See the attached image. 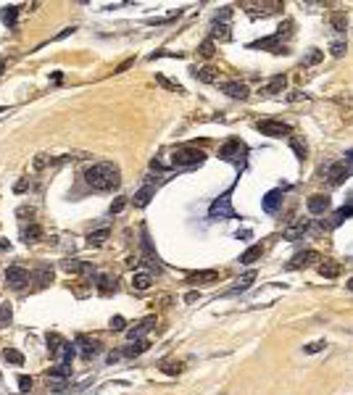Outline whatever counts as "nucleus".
Wrapping results in <instances>:
<instances>
[{"instance_id":"obj_1","label":"nucleus","mask_w":353,"mask_h":395,"mask_svg":"<svg viewBox=\"0 0 353 395\" xmlns=\"http://www.w3.org/2000/svg\"><path fill=\"white\" fill-rule=\"evenodd\" d=\"M85 182L95 192H114L121 187V172L119 166L111 161H103V163H93L90 169L85 172Z\"/></svg>"},{"instance_id":"obj_2","label":"nucleus","mask_w":353,"mask_h":395,"mask_svg":"<svg viewBox=\"0 0 353 395\" xmlns=\"http://www.w3.org/2000/svg\"><path fill=\"white\" fill-rule=\"evenodd\" d=\"M174 166H185V169H193V166H201L206 161V150H198V148H179L174 150L172 156Z\"/></svg>"},{"instance_id":"obj_3","label":"nucleus","mask_w":353,"mask_h":395,"mask_svg":"<svg viewBox=\"0 0 353 395\" xmlns=\"http://www.w3.org/2000/svg\"><path fill=\"white\" fill-rule=\"evenodd\" d=\"M245 145L237 140V137H232V140H227L222 148H219V158H224V161H235V163H242L245 161Z\"/></svg>"},{"instance_id":"obj_4","label":"nucleus","mask_w":353,"mask_h":395,"mask_svg":"<svg viewBox=\"0 0 353 395\" xmlns=\"http://www.w3.org/2000/svg\"><path fill=\"white\" fill-rule=\"evenodd\" d=\"M256 129L261 134H266V137H285V134H290V124H285V121H277V119H264L258 121Z\"/></svg>"},{"instance_id":"obj_5","label":"nucleus","mask_w":353,"mask_h":395,"mask_svg":"<svg viewBox=\"0 0 353 395\" xmlns=\"http://www.w3.org/2000/svg\"><path fill=\"white\" fill-rule=\"evenodd\" d=\"M229 198H232V190H227L224 195H219L216 198V201H213L211 203V216L213 219H229V216H237V211L232 208V206H229Z\"/></svg>"},{"instance_id":"obj_6","label":"nucleus","mask_w":353,"mask_h":395,"mask_svg":"<svg viewBox=\"0 0 353 395\" xmlns=\"http://www.w3.org/2000/svg\"><path fill=\"white\" fill-rule=\"evenodd\" d=\"M6 282L11 290H24V287L29 285V271L24 266H11L6 271Z\"/></svg>"},{"instance_id":"obj_7","label":"nucleus","mask_w":353,"mask_h":395,"mask_svg":"<svg viewBox=\"0 0 353 395\" xmlns=\"http://www.w3.org/2000/svg\"><path fill=\"white\" fill-rule=\"evenodd\" d=\"M316 261H319V253H314V250H301V253H295L293 258H290L287 269H290V271H298V269H306V266H311V264H316Z\"/></svg>"},{"instance_id":"obj_8","label":"nucleus","mask_w":353,"mask_h":395,"mask_svg":"<svg viewBox=\"0 0 353 395\" xmlns=\"http://www.w3.org/2000/svg\"><path fill=\"white\" fill-rule=\"evenodd\" d=\"M100 340H93V337H87V335H79L76 337V351H79L85 358H95L100 353Z\"/></svg>"},{"instance_id":"obj_9","label":"nucleus","mask_w":353,"mask_h":395,"mask_svg":"<svg viewBox=\"0 0 353 395\" xmlns=\"http://www.w3.org/2000/svg\"><path fill=\"white\" fill-rule=\"evenodd\" d=\"M222 93L229 95L232 100H248L251 90H248V84H245V82H224L222 84Z\"/></svg>"},{"instance_id":"obj_10","label":"nucleus","mask_w":353,"mask_h":395,"mask_svg":"<svg viewBox=\"0 0 353 395\" xmlns=\"http://www.w3.org/2000/svg\"><path fill=\"white\" fill-rule=\"evenodd\" d=\"M345 177H348V166L345 163H332V166H327V182L332 187H340L343 182H345Z\"/></svg>"},{"instance_id":"obj_11","label":"nucleus","mask_w":353,"mask_h":395,"mask_svg":"<svg viewBox=\"0 0 353 395\" xmlns=\"http://www.w3.org/2000/svg\"><path fill=\"white\" fill-rule=\"evenodd\" d=\"M150 329H156V316H145L132 332H127V337H129V340H143Z\"/></svg>"},{"instance_id":"obj_12","label":"nucleus","mask_w":353,"mask_h":395,"mask_svg":"<svg viewBox=\"0 0 353 395\" xmlns=\"http://www.w3.org/2000/svg\"><path fill=\"white\" fill-rule=\"evenodd\" d=\"M282 37L280 35H271V37H264V40H256L251 42V48L253 50H274V53H282Z\"/></svg>"},{"instance_id":"obj_13","label":"nucleus","mask_w":353,"mask_h":395,"mask_svg":"<svg viewBox=\"0 0 353 395\" xmlns=\"http://www.w3.org/2000/svg\"><path fill=\"white\" fill-rule=\"evenodd\" d=\"M309 211H311L314 216L327 214V211H330V198L327 195H311L309 198Z\"/></svg>"},{"instance_id":"obj_14","label":"nucleus","mask_w":353,"mask_h":395,"mask_svg":"<svg viewBox=\"0 0 353 395\" xmlns=\"http://www.w3.org/2000/svg\"><path fill=\"white\" fill-rule=\"evenodd\" d=\"M76 353H79V351H76V345H71V343H64V345H61L58 348V351L53 353L61 363H64V366H71V361H74V356Z\"/></svg>"},{"instance_id":"obj_15","label":"nucleus","mask_w":353,"mask_h":395,"mask_svg":"<svg viewBox=\"0 0 353 395\" xmlns=\"http://www.w3.org/2000/svg\"><path fill=\"white\" fill-rule=\"evenodd\" d=\"M40 237H42V227L40 224H24L21 227V242H26V245L37 242Z\"/></svg>"},{"instance_id":"obj_16","label":"nucleus","mask_w":353,"mask_h":395,"mask_svg":"<svg viewBox=\"0 0 353 395\" xmlns=\"http://www.w3.org/2000/svg\"><path fill=\"white\" fill-rule=\"evenodd\" d=\"M156 187H158V185H153V182H148V185H145L140 192H134V198H132V201H134V206H137V208H145V206L150 203L153 192H156Z\"/></svg>"},{"instance_id":"obj_17","label":"nucleus","mask_w":353,"mask_h":395,"mask_svg":"<svg viewBox=\"0 0 353 395\" xmlns=\"http://www.w3.org/2000/svg\"><path fill=\"white\" fill-rule=\"evenodd\" d=\"M309 221H306V219H298L293 227H290V230H285V240H298V237H303L306 232H309Z\"/></svg>"},{"instance_id":"obj_18","label":"nucleus","mask_w":353,"mask_h":395,"mask_svg":"<svg viewBox=\"0 0 353 395\" xmlns=\"http://www.w3.org/2000/svg\"><path fill=\"white\" fill-rule=\"evenodd\" d=\"M48 382H56V385H61V382H66V379L71 377V366H64V363H61L58 369H48Z\"/></svg>"},{"instance_id":"obj_19","label":"nucleus","mask_w":353,"mask_h":395,"mask_svg":"<svg viewBox=\"0 0 353 395\" xmlns=\"http://www.w3.org/2000/svg\"><path fill=\"white\" fill-rule=\"evenodd\" d=\"M158 369H161L164 374H169V377H177L182 369H185V363L177 361V358H164V361L158 363Z\"/></svg>"},{"instance_id":"obj_20","label":"nucleus","mask_w":353,"mask_h":395,"mask_svg":"<svg viewBox=\"0 0 353 395\" xmlns=\"http://www.w3.org/2000/svg\"><path fill=\"white\" fill-rule=\"evenodd\" d=\"M208 40L213 42V40H222V42H227V40H232V32H229V26L227 24H219V21H213V26H211V35H208Z\"/></svg>"},{"instance_id":"obj_21","label":"nucleus","mask_w":353,"mask_h":395,"mask_svg":"<svg viewBox=\"0 0 353 395\" xmlns=\"http://www.w3.org/2000/svg\"><path fill=\"white\" fill-rule=\"evenodd\" d=\"M108 235H111V230L108 227H100L98 232H90V237H87V245L90 248H100L105 240H108Z\"/></svg>"},{"instance_id":"obj_22","label":"nucleus","mask_w":353,"mask_h":395,"mask_svg":"<svg viewBox=\"0 0 353 395\" xmlns=\"http://www.w3.org/2000/svg\"><path fill=\"white\" fill-rule=\"evenodd\" d=\"M285 87H287V77H285V74H277V77H274V79L264 87V93H266V95H277V93H282Z\"/></svg>"},{"instance_id":"obj_23","label":"nucleus","mask_w":353,"mask_h":395,"mask_svg":"<svg viewBox=\"0 0 353 395\" xmlns=\"http://www.w3.org/2000/svg\"><path fill=\"white\" fill-rule=\"evenodd\" d=\"M253 279H256V271L251 269V271H245V274L235 282V287H232V293L237 295V293H245V290H248V287L253 285Z\"/></svg>"},{"instance_id":"obj_24","label":"nucleus","mask_w":353,"mask_h":395,"mask_svg":"<svg viewBox=\"0 0 353 395\" xmlns=\"http://www.w3.org/2000/svg\"><path fill=\"white\" fill-rule=\"evenodd\" d=\"M280 198H282V190H271V192H266V198H264V211H266V214H274V211H277Z\"/></svg>"},{"instance_id":"obj_25","label":"nucleus","mask_w":353,"mask_h":395,"mask_svg":"<svg viewBox=\"0 0 353 395\" xmlns=\"http://www.w3.org/2000/svg\"><path fill=\"white\" fill-rule=\"evenodd\" d=\"M213 279H219V271L213 269V271H193V274H187V282H213Z\"/></svg>"},{"instance_id":"obj_26","label":"nucleus","mask_w":353,"mask_h":395,"mask_svg":"<svg viewBox=\"0 0 353 395\" xmlns=\"http://www.w3.org/2000/svg\"><path fill=\"white\" fill-rule=\"evenodd\" d=\"M145 348H148V343H145V340H132V343H129L121 353H124L127 358H137V356H140V353L145 351Z\"/></svg>"},{"instance_id":"obj_27","label":"nucleus","mask_w":353,"mask_h":395,"mask_svg":"<svg viewBox=\"0 0 353 395\" xmlns=\"http://www.w3.org/2000/svg\"><path fill=\"white\" fill-rule=\"evenodd\" d=\"M198 79L211 84V82H216L219 79V69L216 66H203V69H198Z\"/></svg>"},{"instance_id":"obj_28","label":"nucleus","mask_w":353,"mask_h":395,"mask_svg":"<svg viewBox=\"0 0 353 395\" xmlns=\"http://www.w3.org/2000/svg\"><path fill=\"white\" fill-rule=\"evenodd\" d=\"M319 274L321 277H337L340 274V266L335 261H319Z\"/></svg>"},{"instance_id":"obj_29","label":"nucleus","mask_w":353,"mask_h":395,"mask_svg":"<svg viewBox=\"0 0 353 395\" xmlns=\"http://www.w3.org/2000/svg\"><path fill=\"white\" fill-rule=\"evenodd\" d=\"M345 48H348L345 37H337V40L330 42V53H332V58H343V55H345Z\"/></svg>"},{"instance_id":"obj_30","label":"nucleus","mask_w":353,"mask_h":395,"mask_svg":"<svg viewBox=\"0 0 353 395\" xmlns=\"http://www.w3.org/2000/svg\"><path fill=\"white\" fill-rule=\"evenodd\" d=\"M90 264H79V261H71V258H66V261H61V269L69 271V274H82V271L87 269Z\"/></svg>"},{"instance_id":"obj_31","label":"nucleus","mask_w":353,"mask_h":395,"mask_svg":"<svg viewBox=\"0 0 353 395\" xmlns=\"http://www.w3.org/2000/svg\"><path fill=\"white\" fill-rule=\"evenodd\" d=\"M3 358H6L8 363H13V366H21V363H24V356L16 351V348H6V351H3Z\"/></svg>"},{"instance_id":"obj_32","label":"nucleus","mask_w":353,"mask_h":395,"mask_svg":"<svg viewBox=\"0 0 353 395\" xmlns=\"http://www.w3.org/2000/svg\"><path fill=\"white\" fill-rule=\"evenodd\" d=\"M98 287H100L103 293L116 290V277H111V274H100V277H98Z\"/></svg>"},{"instance_id":"obj_33","label":"nucleus","mask_w":353,"mask_h":395,"mask_svg":"<svg viewBox=\"0 0 353 395\" xmlns=\"http://www.w3.org/2000/svg\"><path fill=\"white\" fill-rule=\"evenodd\" d=\"M48 282H53V269L50 266H42L40 271H37V287H45V285H48Z\"/></svg>"},{"instance_id":"obj_34","label":"nucleus","mask_w":353,"mask_h":395,"mask_svg":"<svg viewBox=\"0 0 353 395\" xmlns=\"http://www.w3.org/2000/svg\"><path fill=\"white\" fill-rule=\"evenodd\" d=\"M11 319H13L11 303H0V327H8V324H11Z\"/></svg>"},{"instance_id":"obj_35","label":"nucleus","mask_w":353,"mask_h":395,"mask_svg":"<svg viewBox=\"0 0 353 395\" xmlns=\"http://www.w3.org/2000/svg\"><path fill=\"white\" fill-rule=\"evenodd\" d=\"M150 274H134L132 277V287H134V290H148V287H150Z\"/></svg>"},{"instance_id":"obj_36","label":"nucleus","mask_w":353,"mask_h":395,"mask_svg":"<svg viewBox=\"0 0 353 395\" xmlns=\"http://www.w3.org/2000/svg\"><path fill=\"white\" fill-rule=\"evenodd\" d=\"M261 253H264V248H258V245H253L251 250H245V253L240 256V264H253V261H256V258H258Z\"/></svg>"},{"instance_id":"obj_37","label":"nucleus","mask_w":353,"mask_h":395,"mask_svg":"<svg viewBox=\"0 0 353 395\" xmlns=\"http://www.w3.org/2000/svg\"><path fill=\"white\" fill-rule=\"evenodd\" d=\"M332 26L337 29V32H345V26H348V16H345V13H332Z\"/></svg>"},{"instance_id":"obj_38","label":"nucleus","mask_w":353,"mask_h":395,"mask_svg":"<svg viewBox=\"0 0 353 395\" xmlns=\"http://www.w3.org/2000/svg\"><path fill=\"white\" fill-rule=\"evenodd\" d=\"M321 58H324V55H321V50L311 48L309 53H306V58H303V64H306V66H316V64H319V61H321Z\"/></svg>"},{"instance_id":"obj_39","label":"nucleus","mask_w":353,"mask_h":395,"mask_svg":"<svg viewBox=\"0 0 353 395\" xmlns=\"http://www.w3.org/2000/svg\"><path fill=\"white\" fill-rule=\"evenodd\" d=\"M324 348H327V343H324V340H316V343L303 345V353H306V356H314V353H319V351H324Z\"/></svg>"},{"instance_id":"obj_40","label":"nucleus","mask_w":353,"mask_h":395,"mask_svg":"<svg viewBox=\"0 0 353 395\" xmlns=\"http://www.w3.org/2000/svg\"><path fill=\"white\" fill-rule=\"evenodd\" d=\"M0 16H3V24H8V26H13V24H16V8H3V11H0Z\"/></svg>"},{"instance_id":"obj_41","label":"nucleus","mask_w":353,"mask_h":395,"mask_svg":"<svg viewBox=\"0 0 353 395\" xmlns=\"http://www.w3.org/2000/svg\"><path fill=\"white\" fill-rule=\"evenodd\" d=\"M156 82H158V84H164V87H169V90H174V93H182V87H179V84H172V82H169V79L164 77V74H158Z\"/></svg>"},{"instance_id":"obj_42","label":"nucleus","mask_w":353,"mask_h":395,"mask_svg":"<svg viewBox=\"0 0 353 395\" xmlns=\"http://www.w3.org/2000/svg\"><path fill=\"white\" fill-rule=\"evenodd\" d=\"M198 53L206 55V58H211V55H213V42H211V40H206V42L201 45V48H198Z\"/></svg>"},{"instance_id":"obj_43","label":"nucleus","mask_w":353,"mask_h":395,"mask_svg":"<svg viewBox=\"0 0 353 395\" xmlns=\"http://www.w3.org/2000/svg\"><path fill=\"white\" fill-rule=\"evenodd\" d=\"M290 145H293V150H295L298 158H306V145H303V140H293Z\"/></svg>"},{"instance_id":"obj_44","label":"nucleus","mask_w":353,"mask_h":395,"mask_svg":"<svg viewBox=\"0 0 353 395\" xmlns=\"http://www.w3.org/2000/svg\"><path fill=\"white\" fill-rule=\"evenodd\" d=\"M48 345H50V353H56L61 345H64V340H61L58 335H48Z\"/></svg>"},{"instance_id":"obj_45","label":"nucleus","mask_w":353,"mask_h":395,"mask_svg":"<svg viewBox=\"0 0 353 395\" xmlns=\"http://www.w3.org/2000/svg\"><path fill=\"white\" fill-rule=\"evenodd\" d=\"M124 206H127V198H116L114 206H111V214H119V211H124Z\"/></svg>"},{"instance_id":"obj_46","label":"nucleus","mask_w":353,"mask_h":395,"mask_svg":"<svg viewBox=\"0 0 353 395\" xmlns=\"http://www.w3.org/2000/svg\"><path fill=\"white\" fill-rule=\"evenodd\" d=\"M19 390H21V392H29V390H32V377H21V379H19Z\"/></svg>"},{"instance_id":"obj_47","label":"nucleus","mask_w":353,"mask_h":395,"mask_svg":"<svg viewBox=\"0 0 353 395\" xmlns=\"http://www.w3.org/2000/svg\"><path fill=\"white\" fill-rule=\"evenodd\" d=\"M229 13H232V8H222V11L216 13V21H219V24H227V19H229Z\"/></svg>"},{"instance_id":"obj_48","label":"nucleus","mask_w":353,"mask_h":395,"mask_svg":"<svg viewBox=\"0 0 353 395\" xmlns=\"http://www.w3.org/2000/svg\"><path fill=\"white\" fill-rule=\"evenodd\" d=\"M124 327H127V322H124L121 316H114V319H111V329H124Z\"/></svg>"},{"instance_id":"obj_49","label":"nucleus","mask_w":353,"mask_h":395,"mask_svg":"<svg viewBox=\"0 0 353 395\" xmlns=\"http://www.w3.org/2000/svg\"><path fill=\"white\" fill-rule=\"evenodd\" d=\"M337 100H340L343 105L348 103V105H350V108H353V93H350V95H340V98H337Z\"/></svg>"},{"instance_id":"obj_50","label":"nucleus","mask_w":353,"mask_h":395,"mask_svg":"<svg viewBox=\"0 0 353 395\" xmlns=\"http://www.w3.org/2000/svg\"><path fill=\"white\" fill-rule=\"evenodd\" d=\"M290 100L298 103V100H306V95H301V93H290Z\"/></svg>"},{"instance_id":"obj_51","label":"nucleus","mask_w":353,"mask_h":395,"mask_svg":"<svg viewBox=\"0 0 353 395\" xmlns=\"http://www.w3.org/2000/svg\"><path fill=\"white\" fill-rule=\"evenodd\" d=\"M235 237H242V240H251V232H248V230H242V232H237Z\"/></svg>"},{"instance_id":"obj_52","label":"nucleus","mask_w":353,"mask_h":395,"mask_svg":"<svg viewBox=\"0 0 353 395\" xmlns=\"http://www.w3.org/2000/svg\"><path fill=\"white\" fill-rule=\"evenodd\" d=\"M0 250H11V242L8 240H0Z\"/></svg>"},{"instance_id":"obj_53","label":"nucleus","mask_w":353,"mask_h":395,"mask_svg":"<svg viewBox=\"0 0 353 395\" xmlns=\"http://www.w3.org/2000/svg\"><path fill=\"white\" fill-rule=\"evenodd\" d=\"M6 71V61H0V74H3Z\"/></svg>"},{"instance_id":"obj_54","label":"nucleus","mask_w":353,"mask_h":395,"mask_svg":"<svg viewBox=\"0 0 353 395\" xmlns=\"http://www.w3.org/2000/svg\"><path fill=\"white\" fill-rule=\"evenodd\" d=\"M348 290H353V277L348 279Z\"/></svg>"},{"instance_id":"obj_55","label":"nucleus","mask_w":353,"mask_h":395,"mask_svg":"<svg viewBox=\"0 0 353 395\" xmlns=\"http://www.w3.org/2000/svg\"><path fill=\"white\" fill-rule=\"evenodd\" d=\"M3 111H6V108H0V114H3Z\"/></svg>"}]
</instances>
